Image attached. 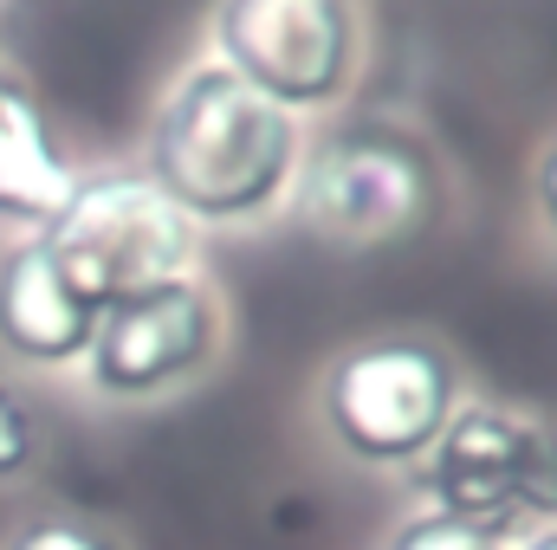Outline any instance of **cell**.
I'll list each match as a JSON object with an SVG mask.
<instances>
[{"mask_svg": "<svg viewBox=\"0 0 557 550\" xmlns=\"http://www.w3.org/2000/svg\"><path fill=\"white\" fill-rule=\"evenodd\" d=\"M512 550H557V525H539V532H525Z\"/></svg>", "mask_w": 557, "mask_h": 550, "instance_id": "14", "label": "cell"}, {"mask_svg": "<svg viewBox=\"0 0 557 550\" xmlns=\"http://www.w3.org/2000/svg\"><path fill=\"white\" fill-rule=\"evenodd\" d=\"M428 512L467 518L480 532H499L506 545L525 538V525H557V427L499 402L454 409L441 440L416 460Z\"/></svg>", "mask_w": 557, "mask_h": 550, "instance_id": "3", "label": "cell"}, {"mask_svg": "<svg viewBox=\"0 0 557 550\" xmlns=\"http://www.w3.org/2000/svg\"><path fill=\"white\" fill-rule=\"evenodd\" d=\"M434 201H441L434 155L421 149V137H409L403 124H383V117L337 124L298 168L305 221L318 234L357 240V247L421 227L434 214Z\"/></svg>", "mask_w": 557, "mask_h": 550, "instance_id": "5", "label": "cell"}, {"mask_svg": "<svg viewBox=\"0 0 557 550\" xmlns=\"http://www.w3.org/2000/svg\"><path fill=\"white\" fill-rule=\"evenodd\" d=\"M33 240L85 304H98V317L111 304H131L188 278L195 266V221L143 168L78 175L59 214Z\"/></svg>", "mask_w": 557, "mask_h": 550, "instance_id": "2", "label": "cell"}, {"mask_svg": "<svg viewBox=\"0 0 557 550\" xmlns=\"http://www.w3.org/2000/svg\"><path fill=\"white\" fill-rule=\"evenodd\" d=\"M221 343V311L195 278H175L149 298L111 304L98 317V337L85 350V376L111 402H149L208 370Z\"/></svg>", "mask_w": 557, "mask_h": 550, "instance_id": "7", "label": "cell"}, {"mask_svg": "<svg viewBox=\"0 0 557 550\" xmlns=\"http://www.w3.org/2000/svg\"><path fill=\"white\" fill-rule=\"evenodd\" d=\"M389 550H512L499 532H480V525H467V518H447V512H416Z\"/></svg>", "mask_w": 557, "mask_h": 550, "instance_id": "10", "label": "cell"}, {"mask_svg": "<svg viewBox=\"0 0 557 550\" xmlns=\"http://www.w3.org/2000/svg\"><path fill=\"white\" fill-rule=\"evenodd\" d=\"M0 550H124V545L111 532L85 525V518H33V525H20Z\"/></svg>", "mask_w": 557, "mask_h": 550, "instance_id": "12", "label": "cell"}, {"mask_svg": "<svg viewBox=\"0 0 557 550\" xmlns=\"http://www.w3.org/2000/svg\"><path fill=\"white\" fill-rule=\"evenodd\" d=\"M91 337H98V304H85L65 285L39 240H20L0 260V350L26 370H65L85 363Z\"/></svg>", "mask_w": 557, "mask_h": 550, "instance_id": "8", "label": "cell"}, {"mask_svg": "<svg viewBox=\"0 0 557 550\" xmlns=\"http://www.w3.org/2000/svg\"><path fill=\"white\" fill-rule=\"evenodd\" d=\"M33 460H39V409L13 383H0V479H20Z\"/></svg>", "mask_w": 557, "mask_h": 550, "instance_id": "11", "label": "cell"}, {"mask_svg": "<svg viewBox=\"0 0 557 550\" xmlns=\"http://www.w3.org/2000/svg\"><path fill=\"white\" fill-rule=\"evenodd\" d=\"M532 195H539V214H545V227H552V240H557V137L545 142V155H539Z\"/></svg>", "mask_w": 557, "mask_h": 550, "instance_id": "13", "label": "cell"}, {"mask_svg": "<svg viewBox=\"0 0 557 550\" xmlns=\"http://www.w3.org/2000/svg\"><path fill=\"white\" fill-rule=\"evenodd\" d=\"M318 409L350 460L416 466L460 409V370L434 337H376L331 363Z\"/></svg>", "mask_w": 557, "mask_h": 550, "instance_id": "4", "label": "cell"}, {"mask_svg": "<svg viewBox=\"0 0 557 550\" xmlns=\"http://www.w3.org/2000/svg\"><path fill=\"white\" fill-rule=\"evenodd\" d=\"M214 52L278 111H324L357 78V0H214Z\"/></svg>", "mask_w": 557, "mask_h": 550, "instance_id": "6", "label": "cell"}, {"mask_svg": "<svg viewBox=\"0 0 557 550\" xmlns=\"http://www.w3.org/2000/svg\"><path fill=\"white\" fill-rule=\"evenodd\" d=\"M72 162L52 137L39 98L0 72V221H33L46 227L59 201L72 195Z\"/></svg>", "mask_w": 557, "mask_h": 550, "instance_id": "9", "label": "cell"}, {"mask_svg": "<svg viewBox=\"0 0 557 550\" xmlns=\"http://www.w3.org/2000/svg\"><path fill=\"white\" fill-rule=\"evenodd\" d=\"M195 227L201 221H253L267 214L298 175V124L234 78L221 59L195 65L149 124V168H143Z\"/></svg>", "mask_w": 557, "mask_h": 550, "instance_id": "1", "label": "cell"}]
</instances>
